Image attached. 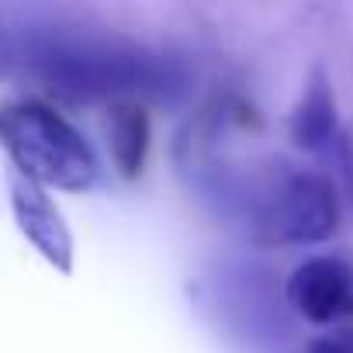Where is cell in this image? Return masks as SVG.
<instances>
[{
    "mask_svg": "<svg viewBox=\"0 0 353 353\" xmlns=\"http://www.w3.org/2000/svg\"><path fill=\"white\" fill-rule=\"evenodd\" d=\"M18 66L70 101H139L181 87L176 70L145 42L59 14H28L14 28Z\"/></svg>",
    "mask_w": 353,
    "mask_h": 353,
    "instance_id": "6da1fadb",
    "label": "cell"
},
{
    "mask_svg": "<svg viewBox=\"0 0 353 353\" xmlns=\"http://www.w3.org/2000/svg\"><path fill=\"white\" fill-rule=\"evenodd\" d=\"M0 142L21 176L39 188L90 191L101 181V159L87 135L49 101L25 97L0 108Z\"/></svg>",
    "mask_w": 353,
    "mask_h": 353,
    "instance_id": "7a4b0ae2",
    "label": "cell"
},
{
    "mask_svg": "<svg viewBox=\"0 0 353 353\" xmlns=\"http://www.w3.org/2000/svg\"><path fill=\"white\" fill-rule=\"evenodd\" d=\"M250 225L260 243L315 246L339 229V194L329 176L291 170L250 201Z\"/></svg>",
    "mask_w": 353,
    "mask_h": 353,
    "instance_id": "3957f363",
    "label": "cell"
},
{
    "mask_svg": "<svg viewBox=\"0 0 353 353\" xmlns=\"http://www.w3.org/2000/svg\"><path fill=\"white\" fill-rule=\"evenodd\" d=\"M267 277L270 274L263 267L236 256H219L208 263V270L201 274V298L225 336L256 343L281 325Z\"/></svg>",
    "mask_w": 353,
    "mask_h": 353,
    "instance_id": "277c9868",
    "label": "cell"
},
{
    "mask_svg": "<svg viewBox=\"0 0 353 353\" xmlns=\"http://www.w3.org/2000/svg\"><path fill=\"white\" fill-rule=\"evenodd\" d=\"M288 305L312 325L353 319V267L339 256H312L288 277Z\"/></svg>",
    "mask_w": 353,
    "mask_h": 353,
    "instance_id": "5b68a950",
    "label": "cell"
},
{
    "mask_svg": "<svg viewBox=\"0 0 353 353\" xmlns=\"http://www.w3.org/2000/svg\"><path fill=\"white\" fill-rule=\"evenodd\" d=\"M11 212L21 229V236L63 274L73 270V232L56 208V201L46 194V188L32 184L28 176H11Z\"/></svg>",
    "mask_w": 353,
    "mask_h": 353,
    "instance_id": "8992f818",
    "label": "cell"
},
{
    "mask_svg": "<svg viewBox=\"0 0 353 353\" xmlns=\"http://www.w3.org/2000/svg\"><path fill=\"white\" fill-rule=\"evenodd\" d=\"M108 145L125 176H135L149 152V114L139 101H118L111 104L108 121Z\"/></svg>",
    "mask_w": 353,
    "mask_h": 353,
    "instance_id": "52a82bcc",
    "label": "cell"
},
{
    "mask_svg": "<svg viewBox=\"0 0 353 353\" xmlns=\"http://www.w3.org/2000/svg\"><path fill=\"white\" fill-rule=\"evenodd\" d=\"M336 135H339L336 132V97H332L325 77L315 73L291 114V139L301 149H319V145L332 142Z\"/></svg>",
    "mask_w": 353,
    "mask_h": 353,
    "instance_id": "ba28073f",
    "label": "cell"
},
{
    "mask_svg": "<svg viewBox=\"0 0 353 353\" xmlns=\"http://www.w3.org/2000/svg\"><path fill=\"white\" fill-rule=\"evenodd\" d=\"M332 145H336V159H339V176H343L346 198L353 201V142H350V135H336Z\"/></svg>",
    "mask_w": 353,
    "mask_h": 353,
    "instance_id": "9c48e42d",
    "label": "cell"
},
{
    "mask_svg": "<svg viewBox=\"0 0 353 353\" xmlns=\"http://www.w3.org/2000/svg\"><path fill=\"white\" fill-rule=\"evenodd\" d=\"M18 70V49H14V28H8V21L0 18V80L11 77Z\"/></svg>",
    "mask_w": 353,
    "mask_h": 353,
    "instance_id": "30bf717a",
    "label": "cell"
},
{
    "mask_svg": "<svg viewBox=\"0 0 353 353\" xmlns=\"http://www.w3.org/2000/svg\"><path fill=\"white\" fill-rule=\"evenodd\" d=\"M305 353H353V339L346 336H319L305 346Z\"/></svg>",
    "mask_w": 353,
    "mask_h": 353,
    "instance_id": "8fae6325",
    "label": "cell"
}]
</instances>
